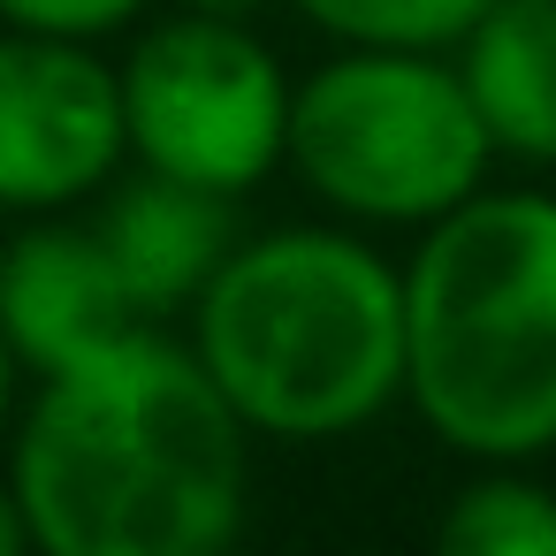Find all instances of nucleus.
<instances>
[{"label": "nucleus", "mask_w": 556, "mask_h": 556, "mask_svg": "<svg viewBox=\"0 0 556 556\" xmlns=\"http://www.w3.org/2000/svg\"><path fill=\"white\" fill-rule=\"evenodd\" d=\"M39 556H214L252 510V427L153 320L39 374L9 465Z\"/></svg>", "instance_id": "obj_1"}, {"label": "nucleus", "mask_w": 556, "mask_h": 556, "mask_svg": "<svg viewBox=\"0 0 556 556\" xmlns=\"http://www.w3.org/2000/svg\"><path fill=\"white\" fill-rule=\"evenodd\" d=\"M191 351L267 442H336L404 396V275L351 229L237 237L191 298Z\"/></svg>", "instance_id": "obj_2"}, {"label": "nucleus", "mask_w": 556, "mask_h": 556, "mask_svg": "<svg viewBox=\"0 0 556 556\" xmlns=\"http://www.w3.org/2000/svg\"><path fill=\"white\" fill-rule=\"evenodd\" d=\"M404 275V404L472 465L556 450V199L472 191L419 229Z\"/></svg>", "instance_id": "obj_3"}, {"label": "nucleus", "mask_w": 556, "mask_h": 556, "mask_svg": "<svg viewBox=\"0 0 556 556\" xmlns=\"http://www.w3.org/2000/svg\"><path fill=\"white\" fill-rule=\"evenodd\" d=\"M282 168H298V184L343 222L427 229L488 184L495 146L450 54L336 47L305 85H290Z\"/></svg>", "instance_id": "obj_4"}, {"label": "nucleus", "mask_w": 556, "mask_h": 556, "mask_svg": "<svg viewBox=\"0 0 556 556\" xmlns=\"http://www.w3.org/2000/svg\"><path fill=\"white\" fill-rule=\"evenodd\" d=\"M123 146L138 168L244 199L282 168L290 77L244 16H168L146 24L115 62Z\"/></svg>", "instance_id": "obj_5"}, {"label": "nucleus", "mask_w": 556, "mask_h": 556, "mask_svg": "<svg viewBox=\"0 0 556 556\" xmlns=\"http://www.w3.org/2000/svg\"><path fill=\"white\" fill-rule=\"evenodd\" d=\"M130 161L115 62L0 24V214H70Z\"/></svg>", "instance_id": "obj_6"}, {"label": "nucleus", "mask_w": 556, "mask_h": 556, "mask_svg": "<svg viewBox=\"0 0 556 556\" xmlns=\"http://www.w3.org/2000/svg\"><path fill=\"white\" fill-rule=\"evenodd\" d=\"M138 328V305L108 260V244L62 214H31L0 244V343L24 374H54L100 343Z\"/></svg>", "instance_id": "obj_7"}, {"label": "nucleus", "mask_w": 556, "mask_h": 556, "mask_svg": "<svg viewBox=\"0 0 556 556\" xmlns=\"http://www.w3.org/2000/svg\"><path fill=\"white\" fill-rule=\"evenodd\" d=\"M229 206L237 199L199 191V184H176V176H153L138 161H130V176L123 168L108 176V199H100L92 237L108 244V260H115L138 320L191 313V298L206 290V275L237 244V214Z\"/></svg>", "instance_id": "obj_8"}, {"label": "nucleus", "mask_w": 556, "mask_h": 556, "mask_svg": "<svg viewBox=\"0 0 556 556\" xmlns=\"http://www.w3.org/2000/svg\"><path fill=\"white\" fill-rule=\"evenodd\" d=\"M495 153L556 168V0H488L450 47Z\"/></svg>", "instance_id": "obj_9"}, {"label": "nucleus", "mask_w": 556, "mask_h": 556, "mask_svg": "<svg viewBox=\"0 0 556 556\" xmlns=\"http://www.w3.org/2000/svg\"><path fill=\"white\" fill-rule=\"evenodd\" d=\"M434 548L450 556H556V488L518 465H480L434 518Z\"/></svg>", "instance_id": "obj_10"}, {"label": "nucleus", "mask_w": 556, "mask_h": 556, "mask_svg": "<svg viewBox=\"0 0 556 556\" xmlns=\"http://www.w3.org/2000/svg\"><path fill=\"white\" fill-rule=\"evenodd\" d=\"M336 47H427L450 54L488 0H290Z\"/></svg>", "instance_id": "obj_11"}, {"label": "nucleus", "mask_w": 556, "mask_h": 556, "mask_svg": "<svg viewBox=\"0 0 556 556\" xmlns=\"http://www.w3.org/2000/svg\"><path fill=\"white\" fill-rule=\"evenodd\" d=\"M146 0H0V24L9 31H47V39H108L130 31Z\"/></svg>", "instance_id": "obj_12"}, {"label": "nucleus", "mask_w": 556, "mask_h": 556, "mask_svg": "<svg viewBox=\"0 0 556 556\" xmlns=\"http://www.w3.org/2000/svg\"><path fill=\"white\" fill-rule=\"evenodd\" d=\"M31 548V526H24V510H16V488L0 480V556H24Z\"/></svg>", "instance_id": "obj_13"}, {"label": "nucleus", "mask_w": 556, "mask_h": 556, "mask_svg": "<svg viewBox=\"0 0 556 556\" xmlns=\"http://www.w3.org/2000/svg\"><path fill=\"white\" fill-rule=\"evenodd\" d=\"M16 374H24V366H16V351L0 343V442H9V427H16Z\"/></svg>", "instance_id": "obj_14"}, {"label": "nucleus", "mask_w": 556, "mask_h": 556, "mask_svg": "<svg viewBox=\"0 0 556 556\" xmlns=\"http://www.w3.org/2000/svg\"><path fill=\"white\" fill-rule=\"evenodd\" d=\"M184 9H199V16H244V24H252L267 0H184Z\"/></svg>", "instance_id": "obj_15"}]
</instances>
